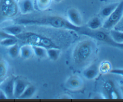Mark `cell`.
Returning a JSON list of instances; mask_svg holds the SVG:
<instances>
[{
  "instance_id": "1",
  "label": "cell",
  "mask_w": 123,
  "mask_h": 102,
  "mask_svg": "<svg viewBox=\"0 0 123 102\" xmlns=\"http://www.w3.org/2000/svg\"><path fill=\"white\" fill-rule=\"evenodd\" d=\"M16 22L19 25L45 26L55 28L72 30L77 32L82 26L78 27L74 26L67 19L59 16H45L34 19H22L17 20Z\"/></svg>"
},
{
  "instance_id": "2",
  "label": "cell",
  "mask_w": 123,
  "mask_h": 102,
  "mask_svg": "<svg viewBox=\"0 0 123 102\" xmlns=\"http://www.w3.org/2000/svg\"><path fill=\"white\" fill-rule=\"evenodd\" d=\"M18 38L25 42L26 44L32 46L43 47L46 49L49 48H59V47L50 38L34 32L21 33L17 36Z\"/></svg>"
},
{
  "instance_id": "3",
  "label": "cell",
  "mask_w": 123,
  "mask_h": 102,
  "mask_svg": "<svg viewBox=\"0 0 123 102\" xmlns=\"http://www.w3.org/2000/svg\"><path fill=\"white\" fill-rule=\"evenodd\" d=\"M94 51V44L90 40L81 42L76 47L73 54L74 61L78 64L85 63L90 60Z\"/></svg>"
},
{
  "instance_id": "4",
  "label": "cell",
  "mask_w": 123,
  "mask_h": 102,
  "mask_svg": "<svg viewBox=\"0 0 123 102\" xmlns=\"http://www.w3.org/2000/svg\"><path fill=\"white\" fill-rule=\"evenodd\" d=\"M123 17V0L119 2L114 12L106 18L102 27L106 30H111L119 24Z\"/></svg>"
},
{
  "instance_id": "5",
  "label": "cell",
  "mask_w": 123,
  "mask_h": 102,
  "mask_svg": "<svg viewBox=\"0 0 123 102\" xmlns=\"http://www.w3.org/2000/svg\"><path fill=\"white\" fill-rule=\"evenodd\" d=\"M78 33L90 37L98 41L105 42L106 43H108L111 40L110 36H108L106 33L99 30H92L89 29L88 28H83L82 26L81 29L78 31Z\"/></svg>"
},
{
  "instance_id": "6",
  "label": "cell",
  "mask_w": 123,
  "mask_h": 102,
  "mask_svg": "<svg viewBox=\"0 0 123 102\" xmlns=\"http://www.w3.org/2000/svg\"><path fill=\"white\" fill-rule=\"evenodd\" d=\"M103 88L104 91V94L106 96V98L120 99L123 98L115 83L112 80H108L106 81L103 84Z\"/></svg>"
},
{
  "instance_id": "7",
  "label": "cell",
  "mask_w": 123,
  "mask_h": 102,
  "mask_svg": "<svg viewBox=\"0 0 123 102\" xmlns=\"http://www.w3.org/2000/svg\"><path fill=\"white\" fill-rule=\"evenodd\" d=\"M15 78L10 77L0 84V90L3 91L8 98H14V85Z\"/></svg>"
},
{
  "instance_id": "8",
  "label": "cell",
  "mask_w": 123,
  "mask_h": 102,
  "mask_svg": "<svg viewBox=\"0 0 123 102\" xmlns=\"http://www.w3.org/2000/svg\"><path fill=\"white\" fill-rule=\"evenodd\" d=\"M67 20L74 26H82V18L80 12L75 8H70L67 12Z\"/></svg>"
},
{
  "instance_id": "9",
  "label": "cell",
  "mask_w": 123,
  "mask_h": 102,
  "mask_svg": "<svg viewBox=\"0 0 123 102\" xmlns=\"http://www.w3.org/2000/svg\"><path fill=\"white\" fill-rule=\"evenodd\" d=\"M17 3L18 9L22 14H27L34 10V5L32 0H19Z\"/></svg>"
},
{
  "instance_id": "10",
  "label": "cell",
  "mask_w": 123,
  "mask_h": 102,
  "mask_svg": "<svg viewBox=\"0 0 123 102\" xmlns=\"http://www.w3.org/2000/svg\"><path fill=\"white\" fill-rule=\"evenodd\" d=\"M28 85V83L23 79H15L14 85V98H19Z\"/></svg>"
},
{
  "instance_id": "11",
  "label": "cell",
  "mask_w": 123,
  "mask_h": 102,
  "mask_svg": "<svg viewBox=\"0 0 123 102\" xmlns=\"http://www.w3.org/2000/svg\"><path fill=\"white\" fill-rule=\"evenodd\" d=\"M99 72V67L97 64H94L84 70L83 75L88 80H92L97 78Z\"/></svg>"
},
{
  "instance_id": "12",
  "label": "cell",
  "mask_w": 123,
  "mask_h": 102,
  "mask_svg": "<svg viewBox=\"0 0 123 102\" xmlns=\"http://www.w3.org/2000/svg\"><path fill=\"white\" fill-rule=\"evenodd\" d=\"M82 86V80L78 76L70 77L66 82V86L71 90H79L81 88Z\"/></svg>"
},
{
  "instance_id": "13",
  "label": "cell",
  "mask_w": 123,
  "mask_h": 102,
  "mask_svg": "<svg viewBox=\"0 0 123 102\" xmlns=\"http://www.w3.org/2000/svg\"><path fill=\"white\" fill-rule=\"evenodd\" d=\"M34 55V54L33 48L31 44H26L20 47V57L25 60H28L32 57Z\"/></svg>"
},
{
  "instance_id": "14",
  "label": "cell",
  "mask_w": 123,
  "mask_h": 102,
  "mask_svg": "<svg viewBox=\"0 0 123 102\" xmlns=\"http://www.w3.org/2000/svg\"><path fill=\"white\" fill-rule=\"evenodd\" d=\"M103 24L101 18L97 16L91 18L88 22L87 28L92 30H99L103 26Z\"/></svg>"
},
{
  "instance_id": "15",
  "label": "cell",
  "mask_w": 123,
  "mask_h": 102,
  "mask_svg": "<svg viewBox=\"0 0 123 102\" xmlns=\"http://www.w3.org/2000/svg\"><path fill=\"white\" fill-rule=\"evenodd\" d=\"M3 31L12 36L17 37L18 35L22 33V28L18 25H10L2 29Z\"/></svg>"
},
{
  "instance_id": "16",
  "label": "cell",
  "mask_w": 123,
  "mask_h": 102,
  "mask_svg": "<svg viewBox=\"0 0 123 102\" xmlns=\"http://www.w3.org/2000/svg\"><path fill=\"white\" fill-rule=\"evenodd\" d=\"M118 3H112L102 8L100 12V16L103 18H106L109 16L114 11V10L117 7Z\"/></svg>"
},
{
  "instance_id": "17",
  "label": "cell",
  "mask_w": 123,
  "mask_h": 102,
  "mask_svg": "<svg viewBox=\"0 0 123 102\" xmlns=\"http://www.w3.org/2000/svg\"><path fill=\"white\" fill-rule=\"evenodd\" d=\"M110 37L115 43H123V31L112 29L110 30Z\"/></svg>"
},
{
  "instance_id": "18",
  "label": "cell",
  "mask_w": 123,
  "mask_h": 102,
  "mask_svg": "<svg viewBox=\"0 0 123 102\" xmlns=\"http://www.w3.org/2000/svg\"><path fill=\"white\" fill-rule=\"evenodd\" d=\"M37 89L35 86H32V85H28L25 91H24L21 96H20L19 98L20 99H29L33 97L34 95L36 93Z\"/></svg>"
},
{
  "instance_id": "19",
  "label": "cell",
  "mask_w": 123,
  "mask_h": 102,
  "mask_svg": "<svg viewBox=\"0 0 123 102\" xmlns=\"http://www.w3.org/2000/svg\"><path fill=\"white\" fill-rule=\"evenodd\" d=\"M61 54L60 48H49L47 49V56L52 61L58 60Z\"/></svg>"
},
{
  "instance_id": "20",
  "label": "cell",
  "mask_w": 123,
  "mask_h": 102,
  "mask_svg": "<svg viewBox=\"0 0 123 102\" xmlns=\"http://www.w3.org/2000/svg\"><path fill=\"white\" fill-rule=\"evenodd\" d=\"M8 54L10 57L12 59H15L18 57L20 54V47L18 43L8 48Z\"/></svg>"
},
{
  "instance_id": "21",
  "label": "cell",
  "mask_w": 123,
  "mask_h": 102,
  "mask_svg": "<svg viewBox=\"0 0 123 102\" xmlns=\"http://www.w3.org/2000/svg\"><path fill=\"white\" fill-rule=\"evenodd\" d=\"M33 48L34 54L40 58H44L48 57L47 56V49L41 46H32Z\"/></svg>"
},
{
  "instance_id": "22",
  "label": "cell",
  "mask_w": 123,
  "mask_h": 102,
  "mask_svg": "<svg viewBox=\"0 0 123 102\" xmlns=\"http://www.w3.org/2000/svg\"><path fill=\"white\" fill-rule=\"evenodd\" d=\"M52 0H36L37 6L40 10H45L50 7Z\"/></svg>"
},
{
  "instance_id": "23",
  "label": "cell",
  "mask_w": 123,
  "mask_h": 102,
  "mask_svg": "<svg viewBox=\"0 0 123 102\" xmlns=\"http://www.w3.org/2000/svg\"><path fill=\"white\" fill-rule=\"evenodd\" d=\"M17 43H18V41H17L16 37H10V38H6L1 40L0 44L2 46L8 48V47L14 45Z\"/></svg>"
},
{
  "instance_id": "24",
  "label": "cell",
  "mask_w": 123,
  "mask_h": 102,
  "mask_svg": "<svg viewBox=\"0 0 123 102\" xmlns=\"http://www.w3.org/2000/svg\"><path fill=\"white\" fill-rule=\"evenodd\" d=\"M8 67L5 62L1 61L0 62V79L4 78L7 73Z\"/></svg>"
},
{
  "instance_id": "25",
  "label": "cell",
  "mask_w": 123,
  "mask_h": 102,
  "mask_svg": "<svg viewBox=\"0 0 123 102\" xmlns=\"http://www.w3.org/2000/svg\"><path fill=\"white\" fill-rule=\"evenodd\" d=\"M99 70L101 72H103L104 73H106V72H109V71L111 70V65L110 63L108 62H106L103 63V65L101 66V67H99Z\"/></svg>"
},
{
  "instance_id": "26",
  "label": "cell",
  "mask_w": 123,
  "mask_h": 102,
  "mask_svg": "<svg viewBox=\"0 0 123 102\" xmlns=\"http://www.w3.org/2000/svg\"><path fill=\"white\" fill-rule=\"evenodd\" d=\"M109 73H112V74L120 75L123 78V68H114V69H111L109 71Z\"/></svg>"
},
{
  "instance_id": "27",
  "label": "cell",
  "mask_w": 123,
  "mask_h": 102,
  "mask_svg": "<svg viewBox=\"0 0 123 102\" xmlns=\"http://www.w3.org/2000/svg\"><path fill=\"white\" fill-rule=\"evenodd\" d=\"M10 37H14V36H12V35L9 34L7 33L6 32H5L3 30H0V40H2L6 38H10Z\"/></svg>"
},
{
  "instance_id": "28",
  "label": "cell",
  "mask_w": 123,
  "mask_h": 102,
  "mask_svg": "<svg viewBox=\"0 0 123 102\" xmlns=\"http://www.w3.org/2000/svg\"><path fill=\"white\" fill-rule=\"evenodd\" d=\"M108 44H109V45L115 47V48H119L120 49H123V43H115L112 40H111L109 42H108Z\"/></svg>"
},
{
  "instance_id": "29",
  "label": "cell",
  "mask_w": 123,
  "mask_h": 102,
  "mask_svg": "<svg viewBox=\"0 0 123 102\" xmlns=\"http://www.w3.org/2000/svg\"><path fill=\"white\" fill-rule=\"evenodd\" d=\"M7 96L5 94V92L1 90H0V99L3 100V99H7Z\"/></svg>"
},
{
  "instance_id": "30",
  "label": "cell",
  "mask_w": 123,
  "mask_h": 102,
  "mask_svg": "<svg viewBox=\"0 0 123 102\" xmlns=\"http://www.w3.org/2000/svg\"><path fill=\"white\" fill-rule=\"evenodd\" d=\"M52 1H54L55 2H56V3H60V2H61L62 0H52Z\"/></svg>"
},
{
  "instance_id": "31",
  "label": "cell",
  "mask_w": 123,
  "mask_h": 102,
  "mask_svg": "<svg viewBox=\"0 0 123 102\" xmlns=\"http://www.w3.org/2000/svg\"><path fill=\"white\" fill-rule=\"evenodd\" d=\"M15 1H16V2H18V1H19V0H15Z\"/></svg>"
}]
</instances>
